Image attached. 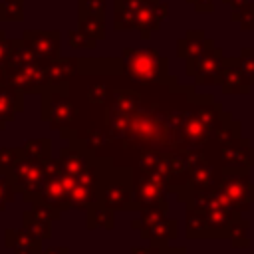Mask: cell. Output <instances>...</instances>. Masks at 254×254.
<instances>
[{
  "mask_svg": "<svg viewBox=\"0 0 254 254\" xmlns=\"http://www.w3.org/2000/svg\"><path fill=\"white\" fill-rule=\"evenodd\" d=\"M165 179L157 177V175H141V179L133 181V198L135 202L147 212H167V210H159V202H165L163 198V183Z\"/></svg>",
  "mask_w": 254,
  "mask_h": 254,
  "instance_id": "cell-7",
  "label": "cell"
},
{
  "mask_svg": "<svg viewBox=\"0 0 254 254\" xmlns=\"http://www.w3.org/2000/svg\"><path fill=\"white\" fill-rule=\"evenodd\" d=\"M105 0H79V18H103Z\"/></svg>",
  "mask_w": 254,
  "mask_h": 254,
  "instance_id": "cell-18",
  "label": "cell"
},
{
  "mask_svg": "<svg viewBox=\"0 0 254 254\" xmlns=\"http://www.w3.org/2000/svg\"><path fill=\"white\" fill-rule=\"evenodd\" d=\"M127 119H129V125H127V133L137 139V141H145V143H163L167 139V129H165V123L153 115V113H147V111H139L135 115L127 113Z\"/></svg>",
  "mask_w": 254,
  "mask_h": 254,
  "instance_id": "cell-6",
  "label": "cell"
},
{
  "mask_svg": "<svg viewBox=\"0 0 254 254\" xmlns=\"http://www.w3.org/2000/svg\"><path fill=\"white\" fill-rule=\"evenodd\" d=\"M38 60H58L60 56V34L58 32H26L22 40Z\"/></svg>",
  "mask_w": 254,
  "mask_h": 254,
  "instance_id": "cell-9",
  "label": "cell"
},
{
  "mask_svg": "<svg viewBox=\"0 0 254 254\" xmlns=\"http://www.w3.org/2000/svg\"><path fill=\"white\" fill-rule=\"evenodd\" d=\"M22 107V93L14 87H0V121H12Z\"/></svg>",
  "mask_w": 254,
  "mask_h": 254,
  "instance_id": "cell-14",
  "label": "cell"
},
{
  "mask_svg": "<svg viewBox=\"0 0 254 254\" xmlns=\"http://www.w3.org/2000/svg\"><path fill=\"white\" fill-rule=\"evenodd\" d=\"M44 254H67V248H52V250H46Z\"/></svg>",
  "mask_w": 254,
  "mask_h": 254,
  "instance_id": "cell-26",
  "label": "cell"
},
{
  "mask_svg": "<svg viewBox=\"0 0 254 254\" xmlns=\"http://www.w3.org/2000/svg\"><path fill=\"white\" fill-rule=\"evenodd\" d=\"M6 242L16 254H40V238L30 230H10L6 232Z\"/></svg>",
  "mask_w": 254,
  "mask_h": 254,
  "instance_id": "cell-12",
  "label": "cell"
},
{
  "mask_svg": "<svg viewBox=\"0 0 254 254\" xmlns=\"http://www.w3.org/2000/svg\"><path fill=\"white\" fill-rule=\"evenodd\" d=\"M20 157H22V149H0V173L10 175Z\"/></svg>",
  "mask_w": 254,
  "mask_h": 254,
  "instance_id": "cell-21",
  "label": "cell"
},
{
  "mask_svg": "<svg viewBox=\"0 0 254 254\" xmlns=\"http://www.w3.org/2000/svg\"><path fill=\"white\" fill-rule=\"evenodd\" d=\"M44 107H54V113H50L46 119L50 121H64V119H69L71 117V105L67 99L60 97L58 93H54V99H44Z\"/></svg>",
  "mask_w": 254,
  "mask_h": 254,
  "instance_id": "cell-15",
  "label": "cell"
},
{
  "mask_svg": "<svg viewBox=\"0 0 254 254\" xmlns=\"http://www.w3.org/2000/svg\"><path fill=\"white\" fill-rule=\"evenodd\" d=\"M169 246H161V244H153L147 248H135L131 254H165Z\"/></svg>",
  "mask_w": 254,
  "mask_h": 254,
  "instance_id": "cell-22",
  "label": "cell"
},
{
  "mask_svg": "<svg viewBox=\"0 0 254 254\" xmlns=\"http://www.w3.org/2000/svg\"><path fill=\"white\" fill-rule=\"evenodd\" d=\"M133 179L131 171L125 169H109L101 177V192L99 204L109 210H125L133 208Z\"/></svg>",
  "mask_w": 254,
  "mask_h": 254,
  "instance_id": "cell-3",
  "label": "cell"
},
{
  "mask_svg": "<svg viewBox=\"0 0 254 254\" xmlns=\"http://www.w3.org/2000/svg\"><path fill=\"white\" fill-rule=\"evenodd\" d=\"M220 198L224 202H228L234 210H244L252 200H254V187L248 185V177H246V171L238 173V171H232V173H226L218 185V190Z\"/></svg>",
  "mask_w": 254,
  "mask_h": 254,
  "instance_id": "cell-5",
  "label": "cell"
},
{
  "mask_svg": "<svg viewBox=\"0 0 254 254\" xmlns=\"http://www.w3.org/2000/svg\"><path fill=\"white\" fill-rule=\"evenodd\" d=\"M222 64H224V58H222L220 50H216L214 44L208 40L206 48L196 58V62H189L187 73L194 75L198 85H218Z\"/></svg>",
  "mask_w": 254,
  "mask_h": 254,
  "instance_id": "cell-4",
  "label": "cell"
},
{
  "mask_svg": "<svg viewBox=\"0 0 254 254\" xmlns=\"http://www.w3.org/2000/svg\"><path fill=\"white\" fill-rule=\"evenodd\" d=\"M218 85L222 87L224 93H246L248 91V81L242 73V67H240V62L238 58H224V64H222V71H220V79H218Z\"/></svg>",
  "mask_w": 254,
  "mask_h": 254,
  "instance_id": "cell-11",
  "label": "cell"
},
{
  "mask_svg": "<svg viewBox=\"0 0 254 254\" xmlns=\"http://www.w3.org/2000/svg\"><path fill=\"white\" fill-rule=\"evenodd\" d=\"M87 224H89V226L111 228V226H113V210L105 208L103 204L91 206V208H89V214H87Z\"/></svg>",
  "mask_w": 254,
  "mask_h": 254,
  "instance_id": "cell-16",
  "label": "cell"
},
{
  "mask_svg": "<svg viewBox=\"0 0 254 254\" xmlns=\"http://www.w3.org/2000/svg\"><path fill=\"white\" fill-rule=\"evenodd\" d=\"M8 187H10V185H8L4 179H0V208H4V202H6V200H12V192H10V194L6 192Z\"/></svg>",
  "mask_w": 254,
  "mask_h": 254,
  "instance_id": "cell-24",
  "label": "cell"
},
{
  "mask_svg": "<svg viewBox=\"0 0 254 254\" xmlns=\"http://www.w3.org/2000/svg\"><path fill=\"white\" fill-rule=\"evenodd\" d=\"M145 238H149L153 244L165 246V242L173 236H177V222L167 220L165 212H145V228L141 230Z\"/></svg>",
  "mask_w": 254,
  "mask_h": 254,
  "instance_id": "cell-10",
  "label": "cell"
},
{
  "mask_svg": "<svg viewBox=\"0 0 254 254\" xmlns=\"http://www.w3.org/2000/svg\"><path fill=\"white\" fill-rule=\"evenodd\" d=\"M212 119L214 117L206 109L187 115L185 121H183L181 131H179V137L183 139L181 147L183 145H196V143L206 141L208 135L212 133Z\"/></svg>",
  "mask_w": 254,
  "mask_h": 254,
  "instance_id": "cell-8",
  "label": "cell"
},
{
  "mask_svg": "<svg viewBox=\"0 0 254 254\" xmlns=\"http://www.w3.org/2000/svg\"><path fill=\"white\" fill-rule=\"evenodd\" d=\"M123 73L141 83H165L169 79L167 58L151 48L123 50Z\"/></svg>",
  "mask_w": 254,
  "mask_h": 254,
  "instance_id": "cell-2",
  "label": "cell"
},
{
  "mask_svg": "<svg viewBox=\"0 0 254 254\" xmlns=\"http://www.w3.org/2000/svg\"><path fill=\"white\" fill-rule=\"evenodd\" d=\"M232 20L238 22L242 30H254V6L244 2L238 8H232Z\"/></svg>",
  "mask_w": 254,
  "mask_h": 254,
  "instance_id": "cell-17",
  "label": "cell"
},
{
  "mask_svg": "<svg viewBox=\"0 0 254 254\" xmlns=\"http://www.w3.org/2000/svg\"><path fill=\"white\" fill-rule=\"evenodd\" d=\"M238 62H240V67H242V73H244L248 85H252L254 83V50L244 48L242 54L238 56Z\"/></svg>",
  "mask_w": 254,
  "mask_h": 254,
  "instance_id": "cell-20",
  "label": "cell"
},
{
  "mask_svg": "<svg viewBox=\"0 0 254 254\" xmlns=\"http://www.w3.org/2000/svg\"><path fill=\"white\" fill-rule=\"evenodd\" d=\"M0 127H2V125H0Z\"/></svg>",
  "mask_w": 254,
  "mask_h": 254,
  "instance_id": "cell-27",
  "label": "cell"
},
{
  "mask_svg": "<svg viewBox=\"0 0 254 254\" xmlns=\"http://www.w3.org/2000/svg\"><path fill=\"white\" fill-rule=\"evenodd\" d=\"M194 6L196 12H212V0H187Z\"/></svg>",
  "mask_w": 254,
  "mask_h": 254,
  "instance_id": "cell-23",
  "label": "cell"
},
{
  "mask_svg": "<svg viewBox=\"0 0 254 254\" xmlns=\"http://www.w3.org/2000/svg\"><path fill=\"white\" fill-rule=\"evenodd\" d=\"M224 2H226V4L230 6V10H232V8H238V6H242L246 0H224Z\"/></svg>",
  "mask_w": 254,
  "mask_h": 254,
  "instance_id": "cell-25",
  "label": "cell"
},
{
  "mask_svg": "<svg viewBox=\"0 0 254 254\" xmlns=\"http://www.w3.org/2000/svg\"><path fill=\"white\" fill-rule=\"evenodd\" d=\"M113 28L115 30H139L149 36L161 28L167 16V4L159 0H113Z\"/></svg>",
  "mask_w": 254,
  "mask_h": 254,
  "instance_id": "cell-1",
  "label": "cell"
},
{
  "mask_svg": "<svg viewBox=\"0 0 254 254\" xmlns=\"http://www.w3.org/2000/svg\"><path fill=\"white\" fill-rule=\"evenodd\" d=\"M22 2L24 0H6L0 6V20H22L24 16Z\"/></svg>",
  "mask_w": 254,
  "mask_h": 254,
  "instance_id": "cell-19",
  "label": "cell"
},
{
  "mask_svg": "<svg viewBox=\"0 0 254 254\" xmlns=\"http://www.w3.org/2000/svg\"><path fill=\"white\" fill-rule=\"evenodd\" d=\"M208 38H204V34L200 30L189 32L181 42H179V56L187 58L189 62H196V58L202 54V50L206 48Z\"/></svg>",
  "mask_w": 254,
  "mask_h": 254,
  "instance_id": "cell-13",
  "label": "cell"
}]
</instances>
